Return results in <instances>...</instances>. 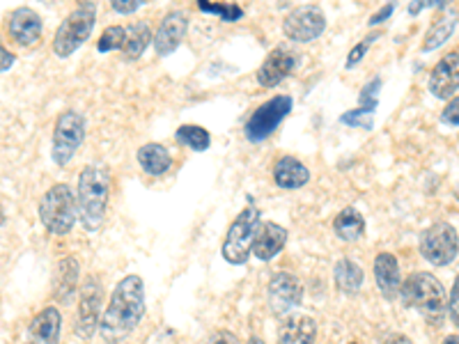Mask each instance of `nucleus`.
<instances>
[{
	"instance_id": "19",
	"label": "nucleus",
	"mask_w": 459,
	"mask_h": 344,
	"mask_svg": "<svg viewBox=\"0 0 459 344\" xmlns=\"http://www.w3.org/2000/svg\"><path fill=\"white\" fill-rule=\"evenodd\" d=\"M375 280L386 301H395L397 297H402V276L395 255H391V253H379L375 257Z\"/></svg>"
},
{
	"instance_id": "30",
	"label": "nucleus",
	"mask_w": 459,
	"mask_h": 344,
	"mask_svg": "<svg viewBox=\"0 0 459 344\" xmlns=\"http://www.w3.org/2000/svg\"><path fill=\"white\" fill-rule=\"evenodd\" d=\"M200 12H207V14L221 16L225 23H235L244 16V10L235 3H207V0H198Z\"/></svg>"
},
{
	"instance_id": "32",
	"label": "nucleus",
	"mask_w": 459,
	"mask_h": 344,
	"mask_svg": "<svg viewBox=\"0 0 459 344\" xmlns=\"http://www.w3.org/2000/svg\"><path fill=\"white\" fill-rule=\"evenodd\" d=\"M375 39H377V35H368V37H363V39H360L354 48H351L350 57H347V69H354L356 64L363 60V56H366L368 48L372 47V42H375Z\"/></svg>"
},
{
	"instance_id": "31",
	"label": "nucleus",
	"mask_w": 459,
	"mask_h": 344,
	"mask_svg": "<svg viewBox=\"0 0 459 344\" xmlns=\"http://www.w3.org/2000/svg\"><path fill=\"white\" fill-rule=\"evenodd\" d=\"M125 39H126V28L108 26L104 32H101V39L97 42V51L100 53L120 51V48L125 47Z\"/></svg>"
},
{
	"instance_id": "6",
	"label": "nucleus",
	"mask_w": 459,
	"mask_h": 344,
	"mask_svg": "<svg viewBox=\"0 0 459 344\" xmlns=\"http://www.w3.org/2000/svg\"><path fill=\"white\" fill-rule=\"evenodd\" d=\"M257 225H260V209L248 204L241 209L228 228V235L223 241V257L228 264H246L253 253V241H255Z\"/></svg>"
},
{
	"instance_id": "25",
	"label": "nucleus",
	"mask_w": 459,
	"mask_h": 344,
	"mask_svg": "<svg viewBox=\"0 0 459 344\" xmlns=\"http://www.w3.org/2000/svg\"><path fill=\"white\" fill-rule=\"evenodd\" d=\"M457 10H448V7H446L444 14L437 16L432 22V26L428 28V32H425L423 51H434V48H438L441 44L448 42L450 35H453L455 28H457Z\"/></svg>"
},
{
	"instance_id": "36",
	"label": "nucleus",
	"mask_w": 459,
	"mask_h": 344,
	"mask_svg": "<svg viewBox=\"0 0 459 344\" xmlns=\"http://www.w3.org/2000/svg\"><path fill=\"white\" fill-rule=\"evenodd\" d=\"M207 344H241V342L232 331H216V333H212V338L207 340Z\"/></svg>"
},
{
	"instance_id": "37",
	"label": "nucleus",
	"mask_w": 459,
	"mask_h": 344,
	"mask_svg": "<svg viewBox=\"0 0 459 344\" xmlns=\"http://www.w3.org/2000/svg\"><path fill=\"white\" fill-rule=\"evenodd\" d=\"M393 10H395V3H386V5L381 7L379 12H375V14L370 16V26H379V23L386 22L388 16L393 14Z\"/></svg>"
},
{
	"instance_id": "34",
	"label": "nucleus",
	"mask_w": 459,
	"mask_h": 344,
	"mask_svg": "<svg viewBox=\"0 0 459 344\" xmlns=\"http://www.w3.org/2000/svg\"><path fill=\"white\" fill-rule=\"evenodd\" d=\"M441 120L450 126H459V97L450 99V104L446 106L444 113H441Z\"/></svg>"
},
{
	"instance_id": "33",
	"label": "nucleus",
	"mask_w": 459,
	"mask_h": 344,
	"mask_svg": "<svg viewBox=\"0 0 459 344\" xmlns=\"http://www.w3.org/2000/svg\"><path fill=\"white\" fill-rule=\"evenodd\" d=\"M448 314L453 319V323L459 329V276L455 278V285L450 289V298H448Z\"/></svg>"
},
{
	"instance_id": "39",
	"label": "nucleus",
	"mask_w": 459,
	"mask_h": 344,
	"mask_svg": "<svg viewBox=\"0 0 459 344\" xmlns=\"http://www.w3.org/2000/svg\"><path fill=\"white\" fill-rule=\"evenodd\" d=\"M384 344H413V342H411V340L407 338V335H402V333H393L391 338H388L386 342H384Z\"/></svg>"
},
{
	"instance_id": "3",
	"label": "nucleus",
	"mask_w": 459,
	"mask_h": 344,
	"mask_svg": "<svg viewBox=\"0 0 459 344\" xmlns=\"http://www.w3.org/2000/svg\"><path fill=\"white\" fill-rule=\"evenodd\" d=\"M402 301L407 308H416L434 326H441L448 314V298H446L444 285L428 271L411 273L402 282Z\"/></svg>"
},
{
	"instance_id": "1",
	"label": "nucleus",
	"mask_w": 459,
	"mask_h": 344,
	"mask_svg": "<svg viewBox=\"0 0 459 344\" xmlns=\"http://www.w3.org/2000/svg\"><path fill=\"white\" fill-rule=\"evenodd\" d=\"M145 314V282L141 276L131 273L115 287L108 308L101 314V335L106 342L117 344L129 338Z\"/></svg>"
},
{
	"instance_id": "17",
	"label": "nucleus",
	"mask_w": 459,
	"mask_h": 344,
	"mask_svg": "<svg viewBox=\"0 0 459 344\" xmlns=\"http://www.w3.org/2000/svg\"><path fill=\"white\" fill-rule=\"evenodd\" d=\"M60 326L63 317L57 308H44L35 314L26 331V344H60Z\"/></svg>"
},
{
	"instance_id": "24",
	"label": "nucleus",
	"mask_w": 459,
	"mask_h": 344,
	"mask_svg": "<svg viewBox=\"0 0 459 344\" xmlns=\"http://www.w3.org/2000/svg\"><path fill=\"white\" fill-rule=\"evenodd\" d=\"M136 159L138 166H141L143 172L150 175V177H161V175H166L172 166L170 151H168L161 142H147V145H143L141 150H138Z\"/></svg>"
},
{
	"instance_id": "18",
	"label": "nucleus",
	"mask_w": 459,
	"mask_h": 344,
	"mask_svg": "<svg viewBox=\"0 0 459 344\" xmlns=\"http://www.w3.org/2000/svg\"><path fill=\"white\" fill-rule=\"evenodd\" d=\"M287 244V229L281 228L272 220H262L257 225L255 241H253V255L262 262H269L285 248Z\"/></svg>"
},
{
	"instance_id": "5",
	"label": "nucleus",
	"mask_w": 459,
	"mask_h": 344,
	"mask_svg": "<svg viewBox=\"0 0 459 344\" xmlns=\"http://www.w3.org/2000/svg\"><path fill=\"white\" fill-rule=\"evenodd\" d=\"M97 22V3H81L76 10L69 12V16L57 26L53 37V51L57 57H69L74 51H79L90 39Z\"/></svg>"
},
{
	"instance_id": "9",
	"label": "nucleus",
	"mask_w": 459,
	"mask_h": 344,
	"mask_svg": "<svg viewBox=\"0 0 459 344\" xmlns=\"http://www.w3.org/2000/svg\"><path fill=\"white\" fill-rule=\"evenodd\" d=\"M290 110H292V97H287V94H278L266 104H262L246 122V138L251 142L266 141L290 115Z\"/></svg>"
},
{
	"instance_id": "35",
	"label": "nucleus",
	"mask_w": 459,
	"mask_h": 344,
	"mask_svg": "<svg viewBox=\"0 0 459 344\" xmlns=\"http://www.w3.org/2000/svg\"><path fill=\"white\" fill-rule=\"evenodd\" d=\"M141 0H113V10L117 14H134L136 10H141Z\"/></svg>"
},
{
	"instance_id": "21",
	"label": "nucleus",
	"mask_w": 459,
	"mask_h": 344,
	"mask_svg": "<svg viewBox=\"0 0 459 344\" xmlns=\"http://www.w3.org/2000/svg\"><path fill=\"white\" fill-rule=\"evenodd\" d=\"M79 276L81 266L76 257L67 255L57 262L56 273H53V297H56L57 303L67 305L72 301L74 292H76V285H79Z\"/></svg>"
},
{
	"instance_id": "14",
	"label": "nucleus",
	"mask_w": 459,
	"mask_h": 344,
	"mask_svg": "<svg viewBox=\"0 0 459 344\" xmlns=\"http://www.w3.org/2000/svg\"><path fill=\"white\" fill-rule=\"evenodd\" d=\"M188 30V16L182 10H172L163 16L161 26H159L157 35H154V51L159 57H166L175 53L186 37Z\"/></svg>"
},
{
	"instance_id": "29",
	"label": "nucleus",
	"mask_w": 459,
	"mask_h": 344,
	"mask_svg": "<svg viewBox=\"0 0 459 344\" xmlns=\"http://www.w3.org/2000/svg\"><path fill=\"white\" fill-rule=\"evenodd\" d=\"M175 136H178V141L182 142V145L191 147L194 151H204L209 145H212L209 131L200 125H182Z\"/></svg>"
},
{
	"instance_id": "40",
	"label": "nucleus",
	"mask_w": 459,
	"mask_h": 344,
	"mask_svg": "<svg viewBox=\"0 0 459 344\" xmlns=\"http://www.w3.org/2000/svg\"><path fill=\"white\" fill-rule=\"evenodd\" d=\"M441 344H459V335H448Z\"/></svg>"
},
{
	"instance_id": "11",
	"label": "nucleus",
	"mask_w": 459,
	"mask_h": 344,
	"mask_svg": "<svg viewBox=\"0 0 459 344\" xmlns=\"http://www.w3.org/2000/svg\"><path fill=\"white\" fill-rule=\"evenodd\" d=\"M266 298H269L272 313L276 317H285V314H290L303 303V287L294 273L281 271L269 280Z\"/></svg>"
},
{
	"instance_id": "7",
	"label": "nucleus",
	"mask_w": 459,
	"mask_h": 344,
	"mask_svg": "<svg viewBox=\"0 0 459 344\" xmlns=\"http://www.w3.org/2000/svg\"><path fill=\"white\" fill-rule=\"evenodd\" d=\"M85 117L79 110H63L53 126L51 157L57 166H67L85 141Z\"/></svg>"
},
{
	"instance_id": "23",
	"label": "nucleus",
	"mask_w": 459,
	"mask_h": 344,
	"mask_svg": "<svg viewBox=\"0 0 459 344\" xmlns=\"http://www.w3.org/2000/svg\"><path fill=\"white\" fill-rule=\"evenodd\" d=\"M273 182L285 191H294L310 182V170L299 159L282 157L273 166Z\"/></svg>"
},
{
	"instance_id": "8",
	"label": "nucleus",
	"mask_w": 459,
	"mask_h": 344,
	"mask_svg": "<svg viewBox=\"0 0 459 344\" xmlns=\"http://www.w3.org/2000/svg\"><path fill=\"white\" fill-rule=\"evenodd\" d=\"M420 255L432 266H448L453 264L459 253V236L457 229L450 223H432L423 235H420Z\"/></svg>"
},
{
	"instance_id": "2",
	"label": "nucleus",
	"mask_w": 459,
	"mask_h": 344,
	"mask_svg": "<svg viewBox=\"0 0 459 344\" xmlns=\"http://www.w3.org/2000/svg\"><path fill=\"white\" fill-rule=\"evenodd\" d=\"M110 195V172L101 163H90L79 175V219L88 232H97L106 219Z\"/></svg>"
},
{
	"instance_id": "42",
	"label": "nucleus",
	"mask_w": 459,
	"mask_h": 344,
	"mask_svg": "<svg viewBox=\"0 0 459 344\" xmlns=\"http://www.w3.org/2000/svg\"><path fill=\"white\" fill-rule=\"evenodd\" d=\"M350 344H359V342H350Z\"/></svg>"
},
{
	"instance_id": "12",
	"label": "nucleus",
	"mask_w": 459,
	"mask_h": 344,
	"mask_svg": "<svg viewBox=\"0 0 459 344\" xmlns=\"http://www.w3.org/2000/svg\"><path fill=\"white\" fill-rule=\"evenodd\" d=\"M101 285L94 278H90L83 285V294H81L79 317H76V335L83 340H90L101 326Z\"/></svg>"
},
{
	"instance_id": "41",
	"label": "nucleus",
	"mask_w": 459,
	"mask_h": 344,
	"mask_svg": "<svg viewBox=\"0 0 459 344\" xmlns=\"http://www.w3.org/2000/svg\"><path fill=\"white\" fill-rule=\"evenodd\" d=\"M248 344H264V340H260V338H251V342Z\"/></svg>"
},
{
	"instance_id": "10",
	"label": "nucleus",
	"mask_w": 459,
	"mask_h": 344,
	"mask_svg": "<svg viewBox=\"0 0 459 344\" xmlns=\"http://www.w3.org/2000/svg\"><path fill=\"white\" fill-rule=\"evenodd\" d=\"M324 30H326V14L319 5L294 7L282 22V32L287 39L299 44L315 42Z\"/></svg>"
},
{
	"instance_id": "38",
	"label": "nucleus",
	"mask_w": 459,
	"mask_h": 344,
	"mask_svg": "<svg viewBox=\"0 0 459 344\" xmlns=\"http://www.w3.org/2000/svg\"><path fill=\"white\" fill-rule=\"evenodd\" d=\"M0 53H3V72H7V69H10L12 64H14V56H12V53L7 51L5 47L0 48Z\"/></svg>"
},
{
	"instance_id": "4",
	"label": "nucleus",
	"mask_w": 459,
	"mask_h": 344,
	"mask_svg": "<svg viewBox=\"0 0 459 344\" xmlns=\"http://www.w3.org/2000/svg\"><path fill=\"white\" fill-rule=\"evenodd\" d=\"M76 216H79V202L67 184H56L39 200V220L51 235H69L76 223Z\"/></svg>"
},
{
	"instance_id": "13",
	"label": "nucleus",
	"mask_w": 459,
	"mask_h": 344,
	"mask_svg": "<svg viewBox=\"0 0 459 344\" xmlns=\"http://www.w3.org/2000/svg\"><path fill=\"white\" fill-rule=\"evenodd\" d=\"M297 67V53L287 47H276L266 53L264 63L257 69V83L262 88H276L290 76Z\"/></svg>"
},
{
	"instance_id": "15",
	"label": "nucleus",
	"mask_w": 459,
	"mask_h": 344,
	"mask_svg": "<svg viewBox=\"0 0 459 344\" xmlns=\"http://www.w3.org/2000/svg\"><path fill=\"white\" fill-rule=\"evenodd\" d=\"M459 90V53L453 51L444 56L432 69L429 76V92L437 99H455Z\"/></svg>"
},
{
	"instance_id": "26",
	"label": "nucleus",
	"mask_w": 459,
	"mask_h": 344,
	"mask_svg": "<svg viewBox=\"0 0 459 344\" xmlns=\"http://www.w3.org/2000/svg\"><path fill=\"white\" fill-rule=\"evenodd\" d=\"M333 229L340 239L347 241V244H354V241H359L360 236H363V232H366V219H363V214H360L359 209L347 207L335 216Z\"/></svg>"
},
{
	"instance_id": "22",
	"label": "nucleus",
	"mask_w": 459,
	"mask_h": 344,
	"mask_svg": "<svg viewBox=\"0 0 459 344\" xmlns=\"http://www.w3.org/2000/svg\"><path fill=\"white\" fill-rule=\"evenodd\" d=\"M317 323L308 314H292L278 331L276 344H315Z\"/></svg>"
},
{
	"instance_id": "20",
	"label": "nucleus",
	"mask_w": 459,
	"mask_h": 344,
	"mask_svg": "<svg viewBox=\"0 0 459 344\" xmlns=\"http://www.w3.org/2000/svg\"><path fill=\"white\" fill-rule=\"evenodd\" d=\"M379 88H381V79H372L370 83L363 85V90H360L359 94V108L354 110H347V113L340 117V122L342 125H350V126H360V129H372V113L377 110V104H379V99H377V94H379Z\"/></svg>"
},
{
	"instance_id": "28",
	"label": "nucleus",
	"mask_w": 459,
	"mask_h": 344,
	"mask_svg": "<svg viewBox=\"0 0 459 344\" xmlns=\"http://www.w3.org/2000/svg\"><path fill=\"white\" fill-rule=\"evenodd\" d=\"M150 42H154V35H152L150 26L145 22L131 23V26H126V39L125 47H122V56H125V60H138L145 53Z\"/></svg>"
},
{
	"instance_id": "16",
	"label": "nucleus",
	"mask_w": 459,
	"mask_h": 344,
	"mask_svg": "<svg viewBox=\"0 0 459 344\" xmlns=\"http://www.w3.org/2000/svg\"><path fill=\"white\" fill-rule=\"evenodd\" d=\"M7 30H10L12 39H14L19 47H35L42 37V19L30 7H16L10 14V22H7Z\"/></svg>"
},
{
	"instance_id": "27",
	"label": "nucleus",
	"mask_w": 459,
	"mask_h": 344,
	"mask_svg": "<svg viewBox=\"0 0 459 344\" xmlns=\"http://www.w3.org/2000/svg\"><path fill=\"white\" fill-rule=\"evenodd\" d=\"M333 278H335V287H338L340 292L342 294H356L360 289V285H363V269H360L356 262L347 260V257H342V260L335 262L333 266Z\"/></svg>"
}]
</instances>
